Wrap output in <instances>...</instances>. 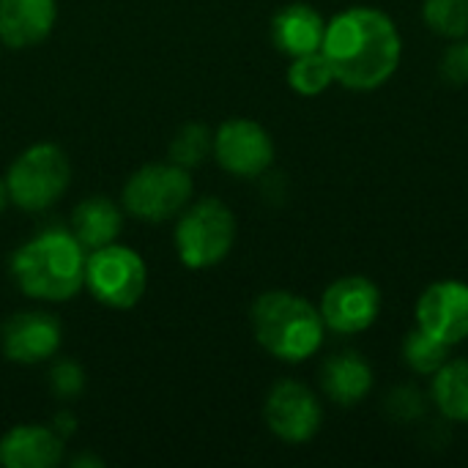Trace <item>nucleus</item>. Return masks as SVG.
Masks as SVG:
<instances>
[{
    "label": "nucleus",
    "instance_id": "nucleus-20",
    "mask_svg": "<svg viewBox=\"0 0 468 468\" xmlns=\"http://www.w3.org/2000/svg\"><path fill=\"white\" fill-rule=\"evenodd\" d=\"M450 348L444 340L428 335L425 329H414L406 343H403V359L409 362V367L414 373H422V376H436L447 362H450Z\"/></svg>",
    "mask_w": 468,
    "mask_h": 468
},
{
    "label": "nucleus",
    "instance_id": "nucleus-11",
    "mask_svg": "<svg viewBox=\"0 0 468 468\" xmlns=\"http://www.w3.org/2000/svg\"><path fill=\"white\" fill-rule=\"evenodd\" d=\"M417 326L428 335L458 346L468 337V285L461 280H441L422 291L417 302Z\"/></svg>",
    "mask_w": 468,
    "mask_h": 468
},
{
    "label": "nucleus",
    "instance_id": "nucleus-4",
    "mask_svg": "<svg viewBox=\"0 0 468 468\" xmlns=\"http://www.w3.org/2000/svg\"><path fill=\"white\" fill-rule=\"evenodd\" d=\"M236 244V217L217 200L203 197L181 211L176 225V252L186 269H211L230 255Z\"/></svg>",
    "mask_w": 468,
    "mask_h": 468
},
{
    "label": "nucleus",
    "instance_id": "nucleus-16",
    "mask_svg": "<svg viewBox=\"0 0 468 468\" xmlns=\"http://www.w3.org/2000/svg\"><path fill=\"white\" fill-rule=\"evenodd\" d=\"M321 387L337 406H356L373 389V370L359 354H337L321 370Z\"/></svg>",
    "mask_w": 468,
    "mask_h": 468
},
{
    "label": "nucleus",
    "instance_id": "nucleus-9",
    "mask_svg": "<svg viewBox=\"0 0 468 468\" xmlns=\"http://www.w3.org/2000/svg\"><path fill=\"white\" fill-rule=\"evenodd\" d=\"M263 417H266L269 431L277 439H282L288 444H304L318 433L324 411H321V403L313 395V389L288 378V381H280L269 392Z\"/></svg>",
    "mask_w": 468,
    "mask_h": 468
},
{
    "label": "nucleus",
    "instance_id": "nucleus-8",
    "mask_svg": "<svg viewBox=\"0 0 468 468\" xmlns=\"http://www.w3.org/2000/svg\"><path fill=\"white\" fill-rule=\"evenodd\" d=\"M211 154L222 170L241 178H255L271 167L274 143L261 123L250 118H230L217 129Z\"/></svg>",
    "mask_w": 468,
    "mask_h": 468
},
{
    "label": "nucleus",
    "instance_id": "nucleus-19",
    "mask_svg": "<svg viewBox=\"0 0 468 468\" xmlns=\"http://www.w3.org/2000/svg\"><path fill=\"white\" fill-rule=\"evenodd\" d=\"M332 82H335V71H332V66H329V60H326V55L321 49L318 52L299 55V58H291L288 85L299 96H318Z\"/></svg>",
    "mask_w": 468,
    "mask_h": 468
},
{
    "label": "nucleus",
    "instance_id": "nucleus-13",
    "mask_svg": "<svg viewBox=\"0 0 468 468\" xmlns=\"http://www.w3.org/2000/svg\"><path fill=\"white\" fill-rule=\"evenodd\" d=\"M58 19L55 0H0V41L11 49L41 44Z\"/></svg>",
    "mask_w": 468,
    "mask_h": 468
},
{
    "label": "nucleus",
    "instance_id": "nucleus-6",
    "mask_svg": "<svg viewBox=\"0 0 468 468\" xmlns=\"http://www.w3.org/2000/svg\"><path fill=\"white\" fill-rule=\"evenodd\" d=\"M85 288L88 293L112 310L134 307L148 288L145 261L121 244H107L88 252L85 261Z\"/></svg>",
    "mask_w": 468,
    "mask_h": 468
},
{
    "label": "nucleus",
    "instance_id": "nucleus-24",
    "mask_svg": "<svg viewBox=\"0 0 468 468\" xmlns=\"http://www.w3.org/2000/svg\"><path fill=\"white\" fill-rule=\"evenodd\" d=\"M441 74L444 80L455 82V85H466L468 82V41L458 38V44H452L444 58H441Z\"/></svg>",
    "mask_w": 468,
    "mask_h": 468
},
{
    "label": "nucleus",
    "instance_id": "nucleus-21",
    "mask_svg": "<svg viewBox=\"0 0 468 468\" xmlns=\"http://www.w3.org/2000/svg\"><path fill=\"white\" fill-rule=\"evenodd\" d=\"M211 151H214V134L200 123H186L170 140L167 162H173L184 170H195L208 159Z\"/></svg>",
    "mask_w": 468,
    "mask_h": 468
},
{
    "label": "nucleus",
    "instance_id": "nucleus-18",
    "mask_svg": "<svg viewBox=\"0 0 468 468\" xmlns=\"http://www.w3.org/2000/svg\"><path fill=\"white\" fill-rule=\"evenodd\" d=\"M433 403L450 422H468V359L447 362L436 373Z\"/></svg>",
    "mask_w": 468,
    "mask_h": 468
},
{
    "label": "nucleus",
    "instance_id": "nucleus-17",
    "mask_svg": "<svg viewBox=\"0 0 468 468\" xmlns=\"http://www.w3.org/2000/svg\"><path fill=\"white\" fill-rule=\"evenodd\" d=\"M123 217L110 197H88L71 214V233L85 252L112 244L121 236Z\"/></svg>",
    "mask_w": 468,
    "mask_h": 468
},
{
    "label": "nucleus",
    "instance_id": "nucleus-22",
    "mask_svg": "<svg viewBox=\"0 0 468 468\" xmlns=\"http://www.w3.org/2000/svg\"><path fill=\"white\" fill-rule=\"evenodd\" d=\"M422 16L428 27L444 38H466L468 36V0H425Z\"/></svg>",
    "mask_w": 468,
    "mask_h": 468
},
{
    "label": "nucleus",
    "instance_id": "nucleus-12",
    "mask_svg": "<svg viewBox=\"0 0 468 468\" xmlns=\"http://www.w3.org/2000/svg\"><path fill=\"white\" fill-rule=\"evenodd\" d=\"M63 326L52 313H16L3 324L0 348L14 365H38L58 354Z\"/></svg>",
    "mask_w": 468,
    "mask_h": 468
},
{
    "label": "nucleus",
    "instance_id": "nucleus-14",
    "mask_svg": "<svg viewBox=\"0 0 468 468\" xmlns=\"http://www.w3.org/2000/svg\"><path fill=\"white\" fill-rule=\"evenodd\" d=\"M63 461V436L44 425H19L0 439V466L55 468Z\"/></svg>",
    "mask_w": 468,
    "mask_h": 468
},
{
    "label": "nucleus",
    "instance_id": "nucleus-3",
    "mask_svg": "<svg viewBox=\"0 0 468 468\" xmlns=\"http://www.w3.org/2000/svg\"><path fill=\"white\" fill-rule=\"evenodd\" d=\"M252 332L263 351L282 362H304L324 343V318L307 299L291 291H269L252 304Z\"/></svg>",
    "mask_w": 468,
    "mask_h": 468
},
{
    "label": "nucleus",
    "instance_id": "nucleus-25",
    "mask_svg": "<svg viewBox=\"0 0 468 468\" xmlns=\"http://www.w3.org/2000/svg\"><path fill=\"white\" fill-rule=\"evenodd\" d=\"M55 422H58V428H55V431H58L60 436H63V433L69 436V433L74 431V420H71L69 414H58V420H55Z\"/></svg>",
    "mask_w": 468,
    "mask_h": 468
},
{
    "label": "nucleus",
    "instance_id": "nucleus-26",
    "mask_svg": "<svg viewBox=\"0 0 468 468\" xmlns=\"http://www.w3.org/2000/svg\"><path fill=\"white\" fill-rule=\"evenodd\" d=\"M8 203H11V195H8V184H5V178H0V214L8 208Z\"/></svg>",
    "mask_w": 468,
    "mask_h": 468
},
{
    "label": "nucleus",
    "instance_id": "nucleus-7",
    "mask_svg": "<svg viewBox=\"0 0 468 468\" xmlns=\"http://www.w3.org/2000/svg\"><path fill=\"white\" fill-rule=\"evenodd\" d=\"M121 197L132 217L143 222H167L189 206L192 176L173 162L145 165L129 176Z\"/></svg>",
    "mask_w": 468,
    "mask_h": 468
},
{
    "label": "nucleus",
    "instance_id": "nucleus-27",
    "mask_svg": "<svg viewBox=\"0 0 468 468\" xmlns=\"http://www.w3.org/2000/svg\"><path fill=\"white\" fill-rule=\"evenodd\" d=\"M88 463L101 466V461H93V458H77V461H74V466H88Z\"/></svg>",
    "mask_w": 468,
    "mask_h": 468
},
{
    "label": "nucleus",
    "instance_id": "nucleus-15",
    "mask_svg": "<svg viewBox=\"0 0 468 468\" xmlns=\"http://www.w3.org/2000/svg\"><path fill=\"white\" fill-rule=\"evenodd\" d=\"M324 36H326V22L307 3H291L285 8H280L277 16L271 19L274 47L288 58L318 52L324 44Z\"/></svg>",
    "mask_w": 468,
    "mask_h": 468
},
{
    "label": "nucleus",
    "instance_id": "nucleus-10",
    "mask_svg": "<svg viewBox=\"0 0 468 468\" xmlns=\"http://www.w3.org/2000/svg\"><path fill=\"white\" fill-rule=\"evenodd\" d=\"M381 293L365 277H343L332 282L321 299V318L337 335H359L376 324Z\"/></svg>",
    "mask_w": 468,
    "mask_h": 468
},
{
    "label": "nucleus",
    "instance_id": "nucleus-2",
    "mask_svg": "<svg viewBox=\"0 0 468 468\" xmlns=\"http://www.w3.org/2000/svg\"><path fill=\"white\" fill-rule=\"evenodd\" d=\"M85 247L66 230H47L25 241L11 258V280L38 302H66L85 288Z\"/></svg>",
    "mask_w": 468,
    "mask_h": 468
},
{
    "label": "nucleus",
    "instance_id": "nucleus-5",
    "mask_svg": "<svg viewBox=\"0 0 468 468\" xmlns=\"http://www.w3.org/2000/svg\"><path fill=\"white\" fill-rule=\"evenodd\" d=\"M71 181V165L69 156L52 145V143H38L22 151L5 176L11 203L22 211H44L55 206Z\"/></svg>",
    "mask_w": 468,
    "mask_h": 468
},
{
    "label": "nucleus",
    "instance_id": "nucleus-23",
    "mask_svg": "<svg viewBox=\"0 0 468 468\" xmlns=\"http://www.w3.org/2000/svg\"><path fill=\"white\" fill-rule=\"evenodd\" d=\"M49 387H52V392L58 395V398H74V395H80L82 392V387H85V373H82V367L77 365V362H71V359H60V362H55V367L49 370Z\"/></svg>",
    "mask_w": 468,
    "mask_h": 468
},
{
    "label": "nucleus",
    "instance_id": "nucleus-1",
    "mask_svg": "<svg viewBox=\"0 0 468 468\" xmlns=\"http://www.w3.org/2000/svg\"><path fill=\"white\" fill-rule=\"evenodd\" d=\"M321 52L340 85L351 90H373L398 71L403 41L384 11L356 5L326 25Z\"/></svg>",
    "mask_w": 468,
    "mask_h": 468
}]
</instances>
